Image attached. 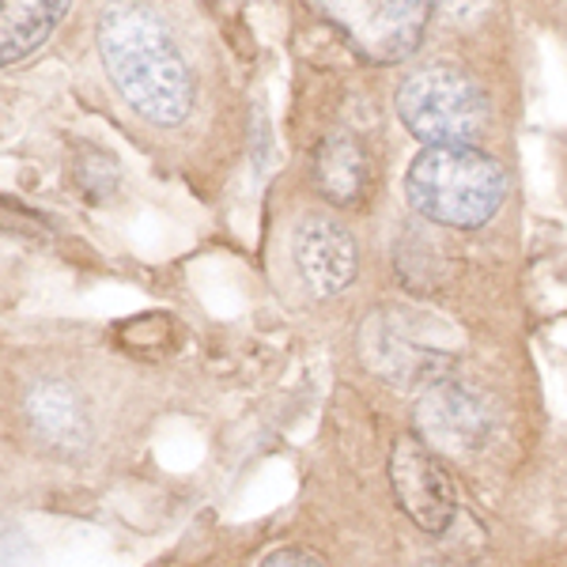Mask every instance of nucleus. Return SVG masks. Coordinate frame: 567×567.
<instances>
[{
  "instance_id": "13",
  "label": "nucleus",
  "mask_w": 567,
  "mask_h": 567,
  "mask_svg": "<svg viewBox=\"0 0 567 567\" xmlns=\"http://www.w3.org/2000/svg\"><path fill=\"white\" fill-rule=\"evenodd\" d=\"M443 4L451 8V12H458V16H477L488 0H443Z\"/></svg>"
},
{
  "instance_id": "5",
  "label": "nucleus",
  "mask_w": 567,
  "mask_h": 567,
  "mask_svg": "<svg viewBox=\"0 0 567 567\" xmlns=\"http://www.w3.org/2000/svg\"><path fill=\"white\" fill-rule=\"evenodd\" d=\"M360 355L379 379L398 390H427L454 371V355L427 341L405 310L371 315L360 333Z\"/></svg>"
},
{
  "instance_id": "9",
  "label": "nucleus",
  "mask_w": 567,
  "mask_h": 567,
  "mask_svg": "<svg viewBox=\"0 0 567 567\" xmlns=\"http://www.w3.org/2000/svg\"><path fill=\"white\" fill-rule=\"evenodd\" d=\"M23 413L31 432L42 439L50 451H84L91 443V424L84 413V401L80 393L69 386V382L58 379H42L27 390L23 398Z\"/></svg>"
},
{
  "instance_id": "12",
  "label": "nucleus",
  "mask_w": 567,
  "mask_h": 567,
  "mask_svg": "<svg viewBox=\"0 0 567 567\" xmlns=\"http://www.w3.org/2000/svg\"><path fill=\"white\" fill-rule=\"evenodd\" d=\"M261 567H326L318 556L303 553V548H277L261 560Z\"/></svg>"
},
{
  "instance_id": "10",
  "label": "nucleus",
  "mask_w": 567,
  "mask_h": 567,
  "mask_svg": "<svg viewBox=\"0 0 567 567\" xmlns=\"http://www.w3.org/2000/svg\"><path fill=\"white\" fill-rule=\"evenodd\" d=\"M72 0H4L0 8V61L20 65L39 53L65 20Z\"/></svg>"
},
{
  "instance_id": "3",
  "label": "nucleus",
  "mask_w": 567,
  "mask_h": 567,
  "mask_svg": "<svg viewBox=\"0 0 567 567\" xmlns=\"http://www.w3.org/2000/svg\"><path fill=\"white\" fill-rule=\"evenodd\" d=\"M398 117L416 141L435 144H473L488 130V95L470 72L454 65H420L398 84L393 95Z\"/></svg>"
},
{
  "instance_id": "11",
  "label": "nucleus",
  "mask_w": 567,
  "mask_h": 567,
  "mask_svg": "<svg viewBox=\"0 0 567 567\" xmlns=\"http://www.w3.org/2000/svg\"><path fill=\"white\" fill-rule=\"evenodd\" d=\"M371 182V163L349 133L326 136L315 152V186L333 205H360Z\"/></svg>"
},
{
  "instance_id": "8",
  "label": "nucleus",
  "mask_w": 567,
  "mask_h": 567,
  "mask_svg": "<svg viewBox=\"0 0 567 567\" xmlns=\"http://www.w3.org/2000/svg\"><path fill=\"white\" fill-rule=\"evenodd\" d=\"M299 277L318 299L341 296L360 272V246L349 235V227L333 216L310 213L299 219L296 239H291Z\"/></svg>"
},
{
  "instance_id": "7",
  "label": "nucleus",
  "mask_w": 567,
  "mask_h": 567,
  "mask_svg": "<svg viewBox=\"0 0 567 567\" xmlns=\"http://www.w3.org/2000/svg\"><path fill=\"white\" fill-rule=\"evenodd\" d=\"M416 432L439 454H470L484 446L492 432V416L484 401L462 382H435L416 398Z\"/></svg>"
},
{
  "instance_id": "1",
  "label": "nucleus",
  "mask_w": 567,
  "mask_h": 567,
  "mask_svg": "<svg viewBox=\"0 0 567 567\" xmlns=\"http://www.w3.org/2000/svg\"><path fill=\"white\" fill-rule=\"evenodd\" d=\"M99 58L130 110L159 130H175L194 114L197 84L171 31L141 0H110L95 31Z\"/></svg>"
},
{
  "instance_id": "4",
  "label": "nucleus",
  "mask_w": 567,
  "mask_h": 567,
  "mask_svg": "<svg viewBox=\"0 0 567 567\" xmlns=\"http://www.w3.org/2000/svg\"><path fill=\"white\" fill-rule=\"evenodd\" d=\"M318 8L374 65L413 58L432 23V0H318Z\"/></svg>"
},
{
  "instance_id": "2",
  "label": "nucleus",
  "mask_w": 567,
  "mask_h": 567,
  "mask_svg": "<svg viewBox=\"0 0 567 567\" xmlns=\"http://www.w3.org/2000/svg\"><path fill=\"white\" fill-rule=\"evenodd\" d=\"M405 200L439 227L477 231L507 200V171L473 144H435L409 163Z\"/></svg>"
},
{
  "instance_id": "6",
  "label": "nucleus",
  "mask_w": 567,
  "mask_h": 567,
  "mask_svg": "<svg viewBox=\"0 0 567 567\" xmlns=\"http://www.w3.org/2000/svg\"><path fill=\"white\" fill-rule=\"evenodd\" d=\"M390 484L398 507L405 511L424 534H443L458 515L454 484L439 465L435 451L420 435H401L390 451Z\"/></svg>"
}]
</instances>
